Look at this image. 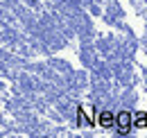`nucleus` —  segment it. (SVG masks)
Listing matches in <instances>:
<instances>
[{
  "label": "nucleus",
  "mask_w": 147,
  "mask_h": 138,
  "mask_svg": "<svg viewBox=\"0 0 147 138\" xmlns=\"http://www.w3.org/2000/svg\"><path fill=\"white\" fill-rule=\"evenodd\" d=\"M113 122H115V118H113L111 111H104V113L100 116V124H102V127H113Z\"/></svg>",
  "instance_id": "nucleus-3"
},
{
  "label": "nucleus",
  "mask_w": 147,
  "mask_h": 138,
  "mask_svg": "<svg viewBox=\"0 0 147 138\" xmlns=\"http://www.w3.org/2000/svg\"><path fill=\"white\" fill-rule=\"evenodd\" d=\"M134 127H138V129H145L147 127V113L145 111H140V113L134 116Z\"/></svg>",
  "instance_id": "nucleus-2"
},
{
  "label": "nucleus",
  "mask_w": 147,
  "mask_h": 138,
  "mask_svg": "<svg viewBox=\"0 0 147 138\" xmlns=\"http://www.w3.org/2000/svg\"><path fill=\"white\" fill-rule=\"evenodd\" d=\"M77 113L86 116V122H88V124L95 122V116H93V109H91V106H79V111H77Z\"/></svg>",
  "instance_id": "nucleus-4"
},
{
  "label": "nucleus",
  "mask_w": 147,
  "mask_h": 138,
  "mask_svg": "<svg viewBox=\"0 0 147 138\" xmlns=\"http://www.w3.org/2000/svg\"><path fill=\"white\" fill-rule=\"evenodd\" d=\"M131 122H134V118H131L129 111H120V113L115 116V124H118V134H120V136H127L129 134Z\"/></svg>",
  "instance_id": "nucleus-1"
}]
</instances>
